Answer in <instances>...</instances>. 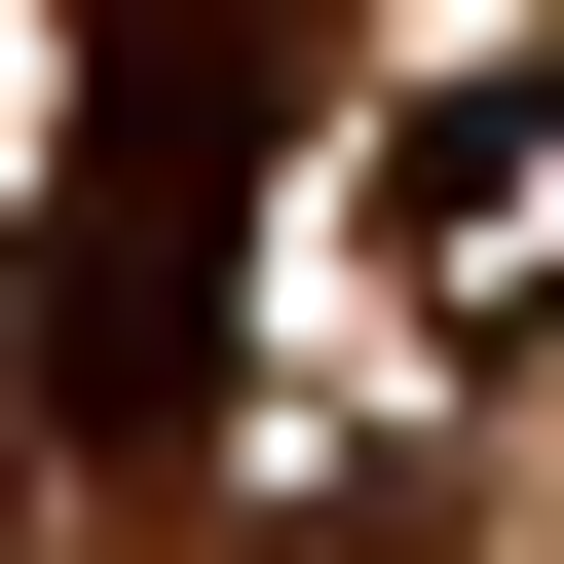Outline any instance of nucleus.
<instances>
[{"label":"nucleus","instance_id":"1","mask_svg":"<svg viewBox=\"0 0 564 564\" xmlns=\"http://www.w3.org/2000/svg\"><path fill=\"white\" fill-rule=\"evenodd\" d=\"M377 302L414 339H527L564 302V76H414L377 113Z\"/></svg>","mask_w":564,"mask_h":564},{"label":"nucleus","instance_id":"2","mask_svg":"<svg viewBox=\"0 0 564 564\" xmlns=\"http://www.w3.org/2000/svg\"><path fill=\"white\" fill-rule=\"evenodd\" d=\"M226 151H263V76L188 39V76H113V226H76V414H188V263H226Z\"/></svg>","mask_w":564,"mask_h":564}]
</instances>
